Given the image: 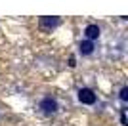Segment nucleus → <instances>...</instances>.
<instances>
[{
    "mask_svg": "<svg viewBox=\"0 0 128 126\" xmlns=\"http://www.w3.org/2000/svg\"><path fill=\"white\" fill-rule=\"evenodd\" d=\"M38 109H40V113H44V115H56L59 109V103L58 100H54V98H42V100L38 101Z\"/></svg>",
    "mask_w": 128,
    "mask_h": 126,
    "instance_id": "nucleus-1",
    "label": "nucleus"
},
{
    "mask_svg": "<svg viewBox=\"0 0 128 126\" xmlns=\"http://www.w3.org/2000/svg\"><path fill=\"white\" fill-rule=\"evenodd\" d=\"M78 101L84 105H94L96 103V94H94V90L90 88H80L78 90Z\"/></svg>",
    "mask_w": 128,
    "mask_h": 126,
    "instance_id": "nucleus-2",
    "label": "nucleus"
},
{
    "mask_svg": "<svg viewBox=\"0 0 128 126\" xmlns=\"http://www.w3.org/2000/svg\"><path fill=\"white\" fill-rule=\"evenodd\" d=\"M59 25H61L59 17H40V27L42 29H56Z\"/></svg>",
    "mask_w": 128,
    "mask_h": 126,
    "instance_id": "nucleus-3",
    "label": "nucleus"
},
{
    "mask_svg": "<svg viewBox=\"0 0 128 126\" xmlns=\"http://www.w3.org/2000/svg\"><path fill=\"white\" fill-rule=\"evenodd\" d=\"M100 27L98 25H88L84 29V36H86V40H90V42H94L96 38H100Z\"/></svg>",
    "mask_w": 128,
    "mask_h": 126,
    "instance_id": "nucleus-4",
    "label": "nucleus"
},
{
    "mask_svg": "<svg viewBox=\"0 0 128 126\" xmlns=\"http://www.w3.org/2000/svg\"><path fill=\"white\" fill-rule=\"evenodd\" d=\"M78 52L82 54V56H90L92 52H94V42L90 40H82L78 44Z\"/></svg>",
    "mask_w": 128,
    "mask_h": 126,
    "instance_id": "nucleus-5",
    "label": "nucleus"
},
{
    "mask_svg": "<svg viewBox=\"0 0 128 126\" xmlns=\"http://www.w3.org/2000/svg\"><path fill=\"white\" fill-rule=\"evenodd\" d=\"M118 98H120V101H126V100H128V86H122V88H120Z\"/></svg>",
    "mask_w": 128,
    "mask_h": 126,
    "instance_id": "nucleus-6",
    "label": "nucleus"
},
{
    "mask_svg": "<svg viewBox=\"0 0 128 126\" xmlns=\"http://www.w3.org/2000/svg\"><path fill=\"white\" fill-rule=\"evenodd\" d=\"M120 124L126 126V113H124V109H122V113H120Z\"/></svg>",
    "mask_w": 128,
    "mask_h": 126,
    "instance_id": "nucleus-7",
    "label": "nucleus"
}]
</instances>
